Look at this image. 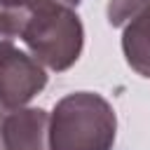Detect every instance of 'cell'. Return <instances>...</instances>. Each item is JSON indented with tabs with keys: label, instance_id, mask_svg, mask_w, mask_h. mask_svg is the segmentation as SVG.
<instances>
[{
	"label": "cell",
	"instance_id": "obj_1",
	"mask_svg": "<svg viewBox=\"0 0 150 150\" xmlns=\"http://www.w3.org/2000/svg\"><path fill=\"white\" fill-rule=\"evenodd\" d=\"M16 16L19 40L45 68L63 73L80 59L84 28L73 7L61 0H38L35 5L16 12Z\"/></svg>",
	"mask_w": 150,
	"mask_h": 150
},
{
	"label": "cell",
	"instance_id": "obj_2",
	"mask_svg": "<svg viewBox=\"0 0 150 150\" xmlns=\"http://www.w3.org/2000/svg\"><path fill=\"white\" fill-rule=\"evenodd\" d=\"M115 134V110L96 91H73L49 112L52 150H110Z\"/></svg>",
	"mask_w": 150,
	"mask_h": 150
},
{
	"label": "cell",
	"instance_id": "obj_3",
	"mask_svg": "<svg viewBox=\"0 0 150 150\" xmlns=\"http://www.w3.org/2000/svg\"><path fill=\"white\" fill-rule=\"evenodd\" d=\"M16 38V12L0 9V108H21L47 84L45 66L19 49L14 45Z\"/></svg>",
	"mask_w": 150,
	"mask_h": 150
},
{
	"label": "cell",
	"instance_id": "obj_4",
	"mask_svg": "<svg viewBox=\"0 0 150 150\" xmlns=\"http://www.w3.org/2000/svg\"><path fill=\"white\" fill-rule=\"evenodd\" d=\"M0 150H52L49 112L42 108H0Z\"/></svg>",
	"mask_w": 150,
	"mask_h": 150
},
{
	"label": "cell",
	"instance_id": "obj_5",
	"mask_svg": "<svg viewBox=\"0 0 150 150\" xmlns=\"http://www.w3.org/2000/svg\"><path fill=\"white\" fill-rule=\"evenodd\" d=\"M122 52L127 63L141 77L150 80V7L124 26Z\"/></svg>",
	"mask_w": 150,
	"mask_h": 150
},
{
	"label": "cell",
	"instance_id": "obj_6",
	"mask_svg": "<svg viewBox=\"0 0 150 150\" xmlns=\"http://www.w3.org/2000/svg\"><path fill=\"white\" fill-rule=\"evenodd\" d=\"M150 7V0H110L108 2V21L115 28H124L141 12Z\"/></svg>",
	"mask_w": 150,
	"mask_h": 150
},
{
	"label": "cell",
	"instance_id": "obj_7",
	"mask_svg": "<svg viewBox=\"0 0 150 150\" xmlns=\"http://www.w3.org/2000/svg\"><path fill=\"white\" fill-rule=\"evenodd\" d=\"M38 0H0V9L5 12H21L30 5H35Z\"/></svg>",
	"mask_w": 150,
	"mask_h": 150
},
{
	"label": "cell",
	"instance_id": "obj_8",
	"mask_svg": "<svg viewBox=\"0 0 150 150\" xmlns=\"http://www.w3.org/2000/svg\"><path fill=\"white\" fill-rule=\"evenodd\" d=\"M61 2H63V5H68V7H73V5H80L82 0H61Z\"/></svg>",
	"mask_w": 150,
	"mask_h": 150
}]
</instances>
